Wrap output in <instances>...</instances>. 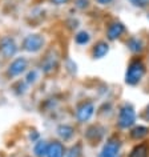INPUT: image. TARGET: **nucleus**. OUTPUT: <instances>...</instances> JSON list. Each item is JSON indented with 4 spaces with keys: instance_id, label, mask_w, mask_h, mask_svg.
Instances as JSON below:
<instances>
[{
    "instance_id": "1",
    "label": "nucleus",
    "mask_w": 149,
    "mask_h": 157,
    "mask_svg": "<svg viewBox=\"0 0 149 157\" xmlns=\"http://www.w3.org/2000/svg\"><path fill=\"white\" fill-rule=\"evenodd\" d=\"M147 73V67L141 59H133L128 64L127 72H125V84L135 87L143 80Z\"/></svg>"
},
{
    "instance_id": "2",
    "label": "nucleus",
    "mask_w": 149,
    "mask_h": 157,
    "mask_svg": "<svg viewBox=\"0 0 149 157\" xmlns=\"http://www.w3.org/2000/svg\"><path fill=\"white\" fill-rule=\"evenodd\" d=\"M136 123V111L131 103H124L119 109V119L117 125L121 129L132 128Z\"/></svg>"
},
{
    "instance_id": "3",
    "label": "nucleus",
    "mask_w": 149,
    "mask_h": 157,
    "mask_svg": "<svg viewBox=\"0 0 149 157\" xmlns=\"http://www.w3.org/2000/svg\"><path fill=\"white\" fill-rule=\"evenodd\" d=\"M44 45H45V37L41 33H29L21 41V49L28 53L40 52L44 48Z\"/></svg>"
},
{
    "instance_id": "4",
    "label": "nucleus",
    "mask_w": 149,
    "mask_h": 157,
    "mask_svg": "<svg viewBox=\"0 0 149 157\" xmlns=\"http://www.w3.org/2000/svg\"><path fill=\"white\" fill-rule=\"evenodd\" d=\"M28 65H29V61L27 57L24 56L15 57L8 64V67H7V76L11 78L21 76L23 73H25L28 71Z\"/></svg>"
},
{
    "instance_id": "5",
    "label": "nucleus",
    "mask_w": 149,
    "mask_h": 157,
    "mask_svg": "<svg viewBox=\"0 0 149 157\" xmlns=\"http://www.w3.org/2000/svg\"><path fill=\"white\" fill-rule=\"evenodd\" d=\"M95 115V104L91 100H84L76 107V119L80 124H85Z\"/></svg>"
},
{
    "instance_id": "6",
    "label": "nucleus",
    "mask_w": 149,
    "mask_h": 157,
    "mask_svg": "<svg viewBox=\"0 0 149 157\" xmlns=\"http://www.w3.org/2000/svg\"><path fill=\"white\" fill-rule=\"evenodd\" d=\"M19 45L16 40L11 36H3L0 39V53L3 59H12L16 56Z\"/></svg>"
},
{
    "instance_id": "7",
    "label": "nucleus",
    "mask_w": 149,
    "mask_h": 157,
    "mask_svg": "<svg viewBox=\"0 0 149 157\" xmlns=\"http://www.w3.org/2000/svg\"><path fill=\"white\" fill-rule=\"evenodd\" d=\"M120 149H121V141L117 137H111L104 144L103 149L99 153V157H119Z\"/></svg>"
},
{
    "instance_id": "8",
    "label": "nucleus",
    "mask_w": 149,
    "mask_h": 157,
    "mask_svg": "<svg viewBox=\"0 0 149 157\" xmlns=\"http://www.w3.org/2000/svg\"><path fill=\"white\" fill-rule=\"evenodd\" d=\"M125 32H127V27H125L124 23L113 21L107 28V39L109 41H115L117 39H120Z\"/></svg>"
},
{
    "instance_id": "9",
    "label": "nucleus",
    "mask_w": 149,
    "mask_h": 157,
    "mask_svg": "<svg viewBox=\"0 0 149 157\" xmlns=\"http://www.w3.org/2000/svg\"><path fill=\"white\" fill-rule=\"evenodd\" d=\"M67 155V149L60 140H52L48 144L47 157H64Z\"/></svg>"
},
{
    "instance_id": "10",
    "label": "nucleus",
    "mask_w": 149,
    "mask_h": 157,
    "mask_svg": "<svg viewBox=\"0 0 149 157\" xmlns=\"http://www.w3.org/2000/svg\"><path fill=\"white\" fill-rule=\"evenodd\" d=\"M56 133H57L60 141L68 143V141H71L74 137L76 131H74V128L71 124H60V125H57V128H56Z\"/></svg>"
},
{
    "instance_id": "11",
    "label": "nucleus",
    "mask_w": 149,
    "mask_h": 157,
    "mask_svg": "<svg viewBox=\"0 0 149 157\" xmlns=\"http://www.w3.org/2000/svg\"><path fill=\"white\" fill-rule=\"evenodd\" d=\"M57 65H59L57 56L51 52V53L47 55V56L44 57V60H43V63H41V71L45 75H49V73H52L53 71L57 68Z\"/></svg>"
},
{
    "instance_id": "12",
    "label": "nucleus",
    "mask_w": 149,
    "mask_h": 157,
    "mask_svg": "<svg viewBox=\"0 0 149 157\" xmlns=\"http://www.w3.org/2000/svg\"><path fill=\"white\" fill-rule=\"evenodd\" d=\"M109 52V44L105 40H100L97 41L92 48V57L96 59V60H100V59H104Z\"/></svg>"
},
{
    "instance_id": "13",
    "label": "nucleus",
    "mask_w": 149,
    "mask_h": 157,
    "mask_svg": "<svg viewBox=\"0 0 149 157\" xmlns=\"http://www.w3.org/2000/svg\"><path fill=\"white\" fill-rule=\"evenodd\" d=\"M104 136V128L100 127V125H92V127H89L87 129V132H85V137L92 141V143H95V141H100L103 139Z\"/></svg>"
},
{
    "instance_id": "14",
    "label": "nucleus",
    "mask_w": 149,
    "mask_h": 157,
    "mask_svg": "<svg viewBox=\"0 0 149 157\" xmlns=\"http://www.w3.org/2000/svg\"><path fill=\"white\" fill-rule=\"evenodd\" d=\"M125 44H127L128 49L131 51L132 53H141L144 51V43L140 37H136V36L128 37V40Z\"/></svg>"
},
{
    "instance_id": "15",
    "label": "nucleus",
    "mask_w": 149,
    "mask_h": 157,
    "mask_svg": "<svg viewBox=\"0 0 149 157\" xmlns=\"http://www.w3.org/2000/svg\"><path fill=\"white\" fill-rule=\"evenodd\" d=\"M129 135H131V139L133 140H143L147 136H149V128L145 127V125H135L131 129Z\"/></svg>"
},
{
    "instance_id": "16",
    "label": "nucleus",
    "mask_w": 149,
    "mask_h": 157,
    "mask_svg": "<svg viewBox=\"0 0 149 157\" xmlns=\"http://www.w3.org/2000/svg\"><path fill=\"white\" fill-rule=\"evenodd\" d=\"M48 141L47 140H37L33 144V155L36 157H47V152H48Z\"/></svg>"
},
{
    "instance_id": "17",
    "label": "nucleus",
    "mask_w": 149,
    "mask_h": 157,
    "mask_svg": "<svg viewBox=\"0 0 149 157\" xmlns=\"http://www.w3.org/2000/svg\"><path fill=\"white\" fill-rule=\"evenodd\" d=\"M149 147L147 144H139L131 151L128 157H148Z\"/></svg>"
},
{
    "instance_id": "18",
    "label": "nucleus",
    "mask_w": 149,
    "mask_h": 157,
    "mask_svg": "<svg viewBox=\"0 0 149 157\" xmlns=\"http://www.w3.org/2000/svg\"><path fill=\"white\" fill-rule=\"evenodd\" d=\"M91 41V33L87 31H79L74 35V43L77 45H87Z\"/></svg>"
},
{
    "instance_id": "19",
    "label": "nucleus",
    "mask_w": 149,
    "mask_h": 157,
    "mask_svg": "<svg viewBox=\"0 0 149 157\" xmlns=\"http://www.w3.org/2000/svg\"><path fill=\"white\" fill-rule=\"evenodd\" d=\"M27 84L24 80H17L16 83H15L12 85V91L16 93L17 96H21V95H24V93L27 92Z\"/></svg>"
},
{
    "instance_id": "20",
    "label": "nucleus",
    "mask_w": 149,
    "mask_h": 157,
    "mask_svg": "<svg viewBox=\"0 0 149 157\" xmlns=\"http://www.w3.org/2000/svg\"><path fill=\"white\" fill-rule=\"evenodd\" d=\"M37 78H39V71L37 69H29V71H27L24 81L28 85H32L37 81Z\"/></svg>"
},
{
    "instance_id": "21",
    "label": "nucleus",
    "mask_w": 149,
    "mask_h": 157,
    "mask_svg": "<svg viewBox=\"0 0 149 157\" xmlns=\"http://www.w3.org/2000/svg\"><path fill=\"white\" fill-rule=\"evenodd\" d=\"M81 156V145L80 144H74L69 148L67 157H80Z\"/></svg>"
},
{
    "instance_id": "22",
    "label": "nucleus",
    "mask_w": 149,
    "mask_h": 157,
    "mask_svg": "<svg viewBox=\"0 0 149 157\" xmlns=\"http://www.w3.org/2000/svg\"><path fill=\"white\" fill-rule=\"evenodd\" d=\"M129 3L137 8H147L149 6V0H129Z\"/></svg>"
},
{
    "instance_id": "23",
    "label": "nucleus",
    "mask_w": 149,
    "mask_h": 157,
    "mask_svg": "<svg viewBox=\"0 0 149 157\" xmlns=\"http://www.w3.org/2000/svg\"><path fill=\"white\" fill-rule=\"evenodd\" d=\"M74 7L79 10H87L89 7V0H76L74 2Z\"/></svg>"
},
{
    "instance_id": "24",
    "label": "nucleus",
    "mask_w": 149,
    "mask_h": 157,
    "mask_svg": "<svg viewBox=\"0 0 149 157\" xmlns=\"http://www.w3.org/2000/svg\"><path fill=\"white\" fill-rule=\"evenodd\" d=\"M28 139H29V141H32V143H36L37 140H40V133H39L36 129H33V131L29 132Z\"/></svg>"
},
{
    "instance_id": "25",
    "label": "nucleus",
    "mask_w": 149,
    "mask_h": 157,
    "mask_svg": "<svg viewBox=\"0 0 149 157\" xmlns=\"http://www.w3.org/2000/svg\"><path fill=\"white\" fill-rule=\"evenodd\" d=\"M53 6H64L67 3H69V0H49Z\"/></svg>"
},
{
    "instance_id": "26",
    "label": "nucleus",
    "mask_w": 149,
    "mask_h": 157,
    "mask_svg": "<svg viewBox=\"0 0 149 157\" xmlns=\"http://www.w3.org/2000/svg\"><path fill=\"white\" fill-rule=\"evenodd\" d=\"M96 2L99 3L100 6H108V4H111L113 0H96Z\"/></svg>"
},
{
    "instance_id": "27",
    "label": "nucleus",
    "mask_w": 149,
    "mask_h": 157,
    "mask_svg": "<svg viewBox=\"0 0 149 157\" xmlns=\"http://www.w3.org/2000/svg\"><path fill=\"white\" fill-rule=\"evenodd\" d=\"M145 119H147V121H149V104L147 105V108H145Z\"/></svg>"
},
{
    "instance_id": "28",
    "label": "nucleus",
    "mask_w": 149,
    "mask_h": 157,
    "mask_svg": "<svg viewBox=\"0 0 149 157\" xmlns=\"http://www.w3.org/2000/svg\"><path fill=\"white\" fill-rule=\"evenodd\" d=\"M148 20H149V12H148Z\"/></svg>"
},
{
    "instance_id": "29",
    "label": "nucleus",
    "mask_w": 149,
    "mask_h": 157,
    "mask_svg": "<svg viewBox=\"0 0 149 157\" xmlns=\"http://www.w3.org/2000/svg\"><path fill=\"white\" fill-rule=\"evenodd\" d=\"M65 157H67V156H65Z\"/></svg>"
}]
</instances>
